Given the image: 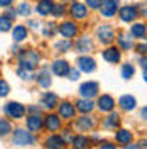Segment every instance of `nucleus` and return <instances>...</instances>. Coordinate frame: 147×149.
I'll use <instances>...</instances> for the list:
<instances>
[{"label":"nucleus","instance_id":"nucleus-1","mask_svg":"<svg viewBox=\"0 0 147 149\" xmlns=\"http://www.w3.org/2000/svg\"><path fill=\"white\" fill-rule=\"evenodd\" d=\"M37 142L34 132H31L27 127H15L12 130V144L19 148H26V146H34Z\"/></svg>","mask_w":147,"mask_h":149},{"label":"nucleus","instance_id":"nucleus-2","mask_svg":"<svg viewBox=\"0 0 147 149\" xmlns=\"http://www.w3.org/2000/svg\"><path fill=\"white\" fill-rule=\"evenodd\" d=\"M17 63L19 66H24L29 70H36L41 65V54L36 49H22L17 54Z\"/></svg>","mask_w":147,"mask_h":149},{"label":"nucleus","instance_id":"nucleus-3","mask_svg":"<svg viewBox=\"0 0 147 149\" xmlns=\"http://www.w3.org/2000/svg\"><path fill=\"white\" fill-rule=\"evenodd\" d=\"M95 37H96V41L100 44L108 46V44H113V41L117 37V32H115V29L112 27L110 24H100L96 27V31H95Z\"/></svg>","mask_w":147,"mask_h":149},{"label":"nucleus","instance_id":"nucleus-4","mask_svg":"<svg viewBox=\"0 0 147 149\" xmlns=\"http://www.w3.org/2000/svg\"><path fill=\"white\" fill-rule=\"evenodd\" d=\"M74 129L78 130V132H92V130L96 129V125H98V120L93 117V115H90V113H81L78 119L74 117Z\"/></svg>","mask_w":147,"mask_h":149},{"label":"nucleus","instance_id":"nucleus-5","mask_svg":"<svg viewBox=\"0 0 147 149\" xmlns=\"http://www.w3.org/2000/svg\"><path fill=\"white\" fill-rule=\"evenodd\" d=\"M3 113L12 119V120H20V119H24L26 117V113H27V107L26 105H22L20 102H7L3 105Z\"/></svg>","mask_w":147,"mask_h":149},{"label":"nucleus","instance_id":"nucleus-6","mask_svg":"<svg viewBox=\"0 0 147 149\" xmlns=\"http://www.w3.org/2000/svg\"><path fill=\"white\" fill-rule=\"evenodd\" d=\"M120 22L123 24H132L139 19V5L134 3H125V5H120L119 14H117Z\"/></svg>","mask_w":147,"mask_h":149},{"label":"nucleus","instance_id":"nucleus-7","mask_svg":"<svg viewBox=\"0 0 147 149\" xmlns=\"http://www.w3.org/2000/svg\"><path fill=\"white\" fill-rule=\"evenodd\" d=\"M122 56H123V51L119 46H113V44H108L101 51V59L108 65H120Z\"/></svg>","mask_w":147,"mask_h":149},{"label":"nucleus","instance_id":"nucleus-8","mask_svg":"<svg viewBox=\"0 0 147 149\" xmlns=\"http://www.w3.org/2000/svg\"><path fill=\"white\" fill-rule=\"evenodd\" d=\"M101 127H103L105 130L115 132L119 127H122V115H120L119 112H115V110L105 113V117L101 119Z\"/></svg>","mask_w":147,"mask_h":149},{"label":"nucleus","instance_id":"nucleus-9","mask_svg":"<svg viewBox=\"0 0 147 149\" xmlns=\"http://www.w3.org/2000/svg\"><path fill=\"white\" fill-rule=\"evenodd\" d=\"M58 34L61 37H66V39H74V37H78L80 29H78L76 20H63V22L58 26Z\"/></svg>","mask_w":147,"mask_h":149},{"label":"nucleus","instance_id":"nucleus-10","mask_svg":"<svg viewBox=\"0 0 147 149\" xmlns=\"http://www.w3.org/2000/svg\"><path fill=\"white\" fill-rule=\"evenodd\" d=\"M76 105L73 102H69V100H63V102L58 103V115L63 119V120H74V117H76Z\"/></svg>","mask_w":147,"mask_h":149},{"label":"nucleus","instance_id":"nucleus-11","mask_svg":"<svg viewBox=\"0 0 147 149\" xmlns=\"http://www.w3.org/2000/svg\"><path fill=\"white\" fill-rule=\"evenodd\" d=\"M120 0H103L100 7V15L103 19H113L117 14H119V9H120Z\"/></svg>","mask_w":147,"mask_h":149},{"label":"nucleus","instance_id":"nucleus-12","mask_svg":"<svg viewBox=\"0 0 147 149\" xmlns=\"http://www.w3.org/2000/svg\"><path fill=\"white\" fill-rule=\"evenodd\" d=\"M88 7H86V3H81V2H78V0H73V3L69 5V9H68V12H69V15H71V19L73 20H85V19H88Z\"/></svg>","mask_w":147,"mask_h":149},{"label":"nucleus","instance_id":"nucleus-13","mask_svg":"<svg viewBox=\"0 0 147 149\" xmlns=\"http://www.w3.org/2000/svg\"><path fill=\"white\" fill-rule=\"evenodd\" d=\"M115 107H117V100L108 93H103L96 98V110L101 113H108V112L115 110Z\"/></svg>","mask_w":147,"mask_h":149},{"label":"nucleus","instance_id":"nucleus-14","mask_svg":"<svg viewBox=\"0 0 147 149\" xmlns=\"http://www.w3.org/2000/svg\"><path fill=\"white\" fill-rule=\"evenodd\" d=\"M98 93H100V85H98V81H93V80L83 81L78 88V95L86 97V98H95V97H98Z\"/></svg>","mask_w":147,"mask_h":149},{"label":"nucleus","instance_id":"nucleus-15","mask_svg":"<svg viewBox=\"0 0 147 149\" xmlns=\"http://www.w3.org/2000/svg\"><path fill=\"white\" fill-rule=\"evenodd\" d=\"M44 129L49 132V134H54L59 129H63V119L58 115V113H53L49 112L44 115Z\"/></svg>","mask_w":147,"mask_h":149},{"label":"nucleus","instance_id":"nucleus-16","mask_svg":"<svg viewBox=\"0 0 147 149\" xmlns=\"http://www.w3.org/2000/svg\"><path fill=\"white\" fill-rule=\"evenodd\" d=\"M76 66L80 68L81 73H93L96 71V61L90 54H80L76 59Z\"/></svg>","mask_w":147,"mask_h":149},{"label":"nucleus","instance_id":"nucleus-17","mask_svg":"<svg viewBox=\"0 0 147 149\" xmlns=\"http://www.w3.org/2000/svg\"><path fill=\"white\" fill-rule=\"evenodd\" d=\"M74 49L78 51V54H90L93 49H95V42H93V39L90 36L83 34V36H80L76 39Z\"/></svg>","mask_w":147,"mask_h":149},{"label":"nucleus","instance_id":"nucleus-18","mask_svg":"<svg viewBox=\"0 0 147 149\" xmlns=\"http://www.w3.org/2000/svg\"><path fill=\"white\" fill-rule=\"evenodd\" d=\"M113 139H115V142H117V146H120V148H127L130 142H134V132H132L130 129H125V127H119V129L115 130Z\"/></svg>","mask_w":147,"mask_h":149},{"label":"nucleus","instance_id":"nucleus-19","mask_svg":"<svg viewBox=\"0 0 147 149\" xmlns=\"http://www.w3.org/2000/svg\"><path fill=\"white\" fill-rule=\"evenodd\" d=\"M26 127L31 132H34V134L41 132L44 129V117H42V113H29L26 117Z\"/></svg>","mask_w":147,"mask_h":149},{"label":"nucleus","instance_id":"nucleus-20","mask_svg":"<svg viewBox=\"0 0 147 149\" xmlns=\"http://www.w3.org/2000/svg\"><path fill=\"white\" fill-rule=\"evenodd\" d=\"M115 41H117V46L125 53V51H132V49H135V39L132 37L130 32H119L117 37H115Z\"/></svg>","mask_w":147,"mask_h":149},{"label":"nucleus","instance_id":"nucleus-21","mask_svg":"<svg viewBox=\"0 0 147 149\" xmlns=\"http://www.w3.org/2000/svg\"><path fill=\"white\" fill-rule=\"evenodd\" d=\"M69 61H66L63 58H59V59H54L51 66H49V70H51V73L54 74V76H59V78H63V76H68L69 73Z\"/></svg>","mask_w":147,"mask_h":149},{"label":"nucleus","instance_id":"nucleus-22","mask_svg":"<svg viewBox=\"0 0 147 149\" xmlns=\"http://www.w3.org/2000/svg\"><path fill=\"white\" fill-rule=\"evenodd\" d=\"M76 110L80 113H93L96 110V100L95 98H86V97H80L76 102Z\"/></svg>","mask_w":147,"mask_h":149},{"label":"nucleus","instance_id":"nucleus-23","mask_svg":"<svg viewBox=\"0 0 147 149\" xmlns=\"http://www.w3.org/2000/svg\"><path fill=\"white\" fill-rule=\"evenodd\" d=\"M117 105L120 107V110L122 112H134L137 109V98L134 97V95H130V93H125V95H122L119 100H117Z\"/></svg>","mask_w":147,"mask_h":149},{"label":"nucleus","instance_id":"nucleus-24","mask_svg":"<svg viewBox=\"0 0 147 149\" xmlns=\"http://www.w3.org/2000/svg\"><path fill=\"white\" fill-rule=\"evenodd\" d=\"M39 103L46 110H54V109H58L59 98H58V95L54 92H44L41 95V98H39Z\"/></svg>","mask_w":147,"mask_h":149},{"label":"nucleus","instance_id":"nucleus-25","mask_svg":"<svg viewBox=\"0 0 147 149\" xmlns=\"http://www.w3.org/2000/svg\"><path fill=\"white\" fill-rule=\"evenodd\" d=\"M36 83L39 85V88H44V90H47L51 86V83H53V73L47 70V66L41 68L39 73H36Z\"/></svg>","mask_w":147,"mask_h":149},{"label":"nucleus","instance_id":"nucleus-26","mask_svg":"<svg viewBox=\"0 0 147 149\" xmlns=\"http://www.w3.org/2000/svg\"><path fill=\"white\" fill-rule=\"evenodd\" d=\"M129 32L132 34V37H134L135 41H140V39L147 37V24L142 22V20H135V22L130 24Z\"/></svg>","mask_w":147,"mask_h":149},{"label":"nucleus","instance_id":"nucleus-27","mask_svg":"<svg viewBox=\"0 0 147 149\" xmlns=\"http://www.w3.org/2000/svg\"><path fill=\"white\" fill-rule=\"evenodd\" d=\"M137 73V66L134 65L132 61H123V63H120V76H122V80H125V81H129L132 80L134 76Z\"/></svg>","mask_w":147,"mask_h":149},{"label":"nucleus","instance_id":"nucleus-28","mask_svg":"<svg viewBox=\"0 0 147 149\" xmlns=\"http://www.w3.org/2000/svg\"><path fill=\"white\" fill-rule=\"evenodd\" d=\"M27 37H29V27L22 26V24L12 27V39H14V42H19V44H20V42H24Z\"/></svg>","mask_w":147,"mask_h":149},{"label":"nucleus","instance_id":"nucleus-29","mask_svg":"<svg viewBox=\"0 0 147 149\" xmlns=\"http://www.w3.org/2000/svg\"><path fill=\"white\" fill-rule=\"evenodd\" d=\"M44 146L49 149H61L66 146V142L63 141V137L61 136H58V134H49L46 137V141H44Z\"/></svg>","mask_w":147,"mask_h":149},{"label":"nucleus","instance_id":"nucleus-30","mask_svg":"<svg viewBox=\"0 0 147 149\" xmlns=\"http://www.w3.org/2000/svg\"><path fill=\"white\" fill-rule=\"evenodd\" d=\"M53 0H39L36 5V12L37 15H41V17H47V15H51V10H53Z\"/></svg>","mask_w":147,"mask_h":149},{"label":"nucleus","instance_id":"nucleus-31","mask_svg":"<svg viewBox=\"0 0 147 149\" xmlns=\"http://www.w3.org/2000/svg\"><path fill=\"white\" fill-rule=\"evenodd\" d=\"M73 42H71V39H66V37H63L61 41H56L54 42V49L58 51V53H61V54H64V53H68V51H71L73 49Z\"/></svg>","mask_w":147,"mask_h":149},{"label":"nucleus","instance_id":"nucleus-32","mask_svg":"<svg viewBox=\"0 0 147 149\" xmlns=\"http://www.w3.org/2000/svg\"><path fill=\"white\" fill-rule=\"evenodd\" d=\"M90 144H92V139L86 137V136H83V132L80 134V136H74L73 142H71V146L76 148V149H85V148H88Z\"/></svg>","mask_w":147,"mask_h":149},{"label":"nucleus","instance_id":"nucleus-33","mask_svg":"<svg viewBox=\"0 0 147 149\" xmlns=\"http://www.w3.org/2000/svg\"><path fill=\"white\" fill-rule=\"evenodd\" d=\"M17 76L20 80H26V81H32V80H36V73H34V70H29V68H24V66H19L17 68Z\"/></svg>","mask_w":147,"mask_h":149},{"label":"nucleus","instance_id":"nucleus-34","mask_svg":"<svg viewBox=\"0 0 147 149\" xmlns=\"http://www.w3.org/2000/svg\"><path fill=\"white\" fill-rule=\"evenodd\" d=\"M41 29H42V31H41L42 36L47 37V39H51V37H54L56 34H58V26H56L54 22H46Z\"/></svg>","mask_w":147,"mask_h":149},{"label":"nucleus","instance_id":"nucleus-35","mask_svg":"<svg viewBox=\"0 0 147 149\" xmlns=\"http://www.w3.org/2000/svg\"><path fill=\"white\" fill-rule=\"evenodd\" d=\"M51 15L54 19H61L66 15V5L64 2H58V3H54L53 5V10H51Z\"/></svg>","mask_w":147,"mask_h":149},{"label":"nucleus","instance_id":"nucleus-36","mask_svg":"<svg viewBox=\"0 0 147 149\" xmlns=\"http://www.w3.org/2000/svg\"><path fill=\"white\" fill-rule=\"evenodd\" d=\"M12 22H14V19H10L7 14L0 15V32H9V31H12Z\"/></svg>","mask_w":147,"mask_h":149},{"label":"nucleus","instance_id":"nucleus-37","mask_svg":"<svg viewBox=\"0 0 147 149\" xmlns=\"http://www.w3.org/2000/svg\"><path fill=\"white\" fill-rule=\"evenodd\" d=\"M12 132V124H10L9 119H3L0 117V137H5Z\"/></svg>","mask_w":147,"mask_h":149},{"label":"nucleus","instance_id":"nucleus-38","mask_svg":"<svg viewBox=\"0 0 147 149\" xmlns=\"http://www.w3.org/2000/svg\"><path fill=\"white\" fill-rule=\"evenodd\" d=\"M32 14V7L27 3V0H24L22 3H19L17 7V15H20V17H29Z\"/></svg>","mask_w":147,"mask_h":149},{"label":"nucleus","instance_id":"nucleus-39","mask_svg":"<svg viewBox=\"0 0 147 149\" xmlns=\"http://www.w3.org/2000/svg\"><path fill=\"white\" fill-rule=\"evenodd\" d=\"M10 93V85L7 83V80L0 78V98H5Z\"/></svg>","mask_w":147,"mask_h":149},{"label":"nucleus","instance_id":"nucleus-40","mask_svg":"<svg viewBox=\"0 0 147 149\" xmlns=\"http://www.w3.org/2000/svg\"><path fill=\"white\" fill-rule=\"evenodd\" d=\"M135 51H137V54H147V37L144 39H140L137 44H135Z\"/></svg>","mask_w":147,"mask_h":149},{"label":"nucleus","instance_id":"nucleus-41","mask_svg":"<svg viewBox=\"0 0 147 149\" xmlns=\"http://www.w3.org/2000/svg\"><path fill=\"white\" fill-rule=\"evenodd\" d=\"M61 137H63V141H64L66 144H71L73 139H74V134H73L71 129H64L63 132H61Z\"/></svg>","mask_w":147,"mask_h":149},{"label":"nucleus","instance_id":"nucleus-42","mask_svg":"<svg viewBox=\"0 0 147 149\" xmlns=\"http://www.w3.org/2000/svg\"><path fill=\"white\" fill-rule=\"evenodd\" d=\"M80 76H81V71H80V68H78V66H76V68H69L68 78H69L71 81H78V80H80Z\"/></svg>","mask_w":147,"mask_h":149},{"label":"nucleus","instance_id":"nucleus-43","mask_svg":"<svg viewBox=\"0 0 147 149\" xmlns=\"http://www.w3.org/2000/svg\"><path fill=\"white\" fill-rule=\"evenodd\" d=\"M85 3H86V7L90 10H100L103 0H85Z\"/></svg>","mask_w":147,"mask_h":149},{"label":"nucleus","instance_id":"nucleus-44","mask_svg":"<svg viewBox=\"0 0 147 149\" xmlns=\"http://www.w3.org/2000/svg\"><path fill=\"white\" fill-rule=\"evenodd\" d=\"M27 27L32 29V31H39V29L42 27V22H41V20H37V19H29Z\"/></svg>","mask_w":147,"mask_h":149},{"label":"nucleus","instance_id":"nucleus-45","mask_svg":"<svg viewBox=\"0 0 147 149\" xmlns=\"http://www.w3.org/2000/svg\"><path fill=\"white\" fill-rule=\"evenodd\" d=\"M139 17L147 20V0H144L142 3H139Z\"/></svg>","mask_w":147,"mask_h":149},{"label":"nucleus","instance_id":"nucleus-46","mask_svg":"<svg viewBox=\"0 0 147 149\" xmlns=\"http://www.w3.org/2000/svg\"><path fill=\"white\" fill-rule=\"evenodd\" d=\"M98 148H101V149H115L117 144H113V142H110V141H100Z\"/></svg>","mask_w":147,"mask_h":149},{"label":"nucleus","instance_id":"nucleus-47","mask_svg":"<svg viewBox=\"0 0 147 149\" xmlns=\"http://www.w3.org/2000/svg\"><path fill=\"white\" fill-rule=\"evenodd\" d=\"M137 65L142 68V70H146L147 68V54H140V58H139V61H137Z\"/></svg>","mask_w":147,"mask_h":149},{"label":"nucleus","instance_id":"nucleus-48","mask_svg":"<svg viewBox=\"0 0 147 149\" xmlns=\"http://www.w3.org/2000/svg\"><path fill=\"white\" fill-rule=\"evenodd\" d=\"M139 119L147 124V105H146V107H142V109L139 110Z\"/></svg>","mask_w":147,"mask_h":149},{"label":"nucleus","instance_id":"nucleus-49","mask_svg":"<svg viewBox=\"0 0 147 149\" xmlns=\"http://www.w3.org/2000/svg\"><path fill=\"white\" fill-rule=\"evenodd\" d=\"M41 109H42V107H41V103H39V105H29L27 112H29V113H41Z\"/></svg>","mask_w":147,"mask_h":149},{"label":"nucleus","instance_id":"nucleus-50","mask_svg":"<svg viewBox=\"0 0 147 149\" xmlns=\"http://www.w3.org/2000/svg\"><path fill=\"white\" fill-rule=\"evenodd\" d=\"M20 51H22V47L19 46V42H15L14 46L10 47V54H14V56H17L19 53H20Z\"/></svg>","mask_w":147,"mask_h":149},{"label":"nucleus","instance_id":"nucleus-51","mask_svg":"<svg viewBox=\"0 0 147 149\" xmlns=\"http://www.w3.org/2000/svg\"><path fill=\"white\" fill-rule=\"evenodd\" d=\"M7 15H9L10 19H15V15H17V9H12V7H7Z\"/></svg>","mask_w":147,"mask_h":149},{"label":"nucleus","instance_id":"nucleus-52","mask_svg":"<svg viewBox=\"0 0 147 149\" xmlns=\"http://www.w3.org/2000/svg\"><path fill=\"white\" fill-rule=\"evenodd\" d=\"M14 3V0H0V7H3V9H7Z\"/></svg>","mask_w":147,"mask_h":149},{"label":"nucleus","instance_id":"nucleus-53","mask_svg":"<svg viewBox=\"0 0 147 149\" xmlns=\"http://www.w3.org/2000/svg\"><path fill=\"white\" fill-rule=\"evenodd\" d=\"M137 148H147V139H140V141H139Z\"/></svg>","mask_w":147,"mask_h":149},{"label":"nucleus","instance_id":"nucleus-54","mask_svg":"<svg viewBox=\"0 0 147 149\" xmlns=\"http://www.w3.org/2000/svg\"><path fill=\"white\" fill-rule=\"evenodd\" d=\"M142 80L147 83V68H146V70H142Z\"/></svg>","mask_w":147,"mask_h":149},{"label":"nucleus","instance_id":"nucleus-55","mask_svg":"<svg viewBox=\"0 0 147 149\" xmlns=\"http://www.w3.org/2000/svg\"><path fill=\"white\" fill-rule=\"evenodd\" d=\"M58 2H68V0H58Z\"/></svg>","mask_w":147,"mask_h":149},{"label":"nucleus","instance_id":"nucleus-56","mask_svg":"<svg viewBox=\"0 0 147 149\" xmlns=\"http://www.w3.org/2000/svg\"><path fill=\"white\" fill-rule=\"evenodd\" d=\"M0 73H2V65H0Z\"/></svg>","mask_w":147,"mask_h":149}]
</instances>
